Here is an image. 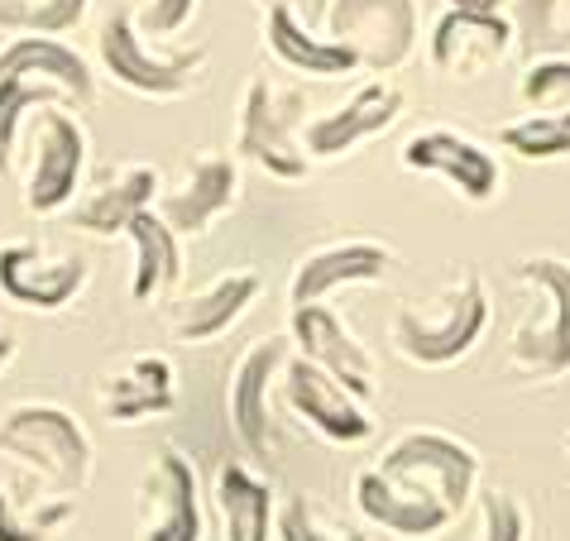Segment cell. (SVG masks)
<instances>
[{"label": "cell", "mask_w": 570, "mask_h": 541, "mask_svg": "<svg viewBox=\"0 0 570 541\" xmlns=\"http://www.w3.org/2000/svg\"><path fill=\"white\" fill-rule=\"evenodd\" d=\"M0 455L39 474V484L72 499L91 484V436L87 426L58 403H20L0 417Z\"/></svg>", "instance_id": "obj_1"}, {"label": "cell", "mask_w": 570, "mask_h": 541, "mask_svg": "<svg viewBox=\"0 0 570 541\" xmlns=\"http://www.w3.org/2000/svg\"><path fill=\"white\" fill-rule=\"evenodd\" d=\"M489 326V293L480 274L455 278L446 297H441V312H417L403 307L393 316V350L407 364H422V370H446V364L465 360L474 345H480Z\"/></svg>", "instance_id": "obj_2"}, {"label": "cell", "mask_w": 570, "mask_h": 541, "mask_svg": "<svg viewBox=\"0 0 570 541\" xmlns=\"http://www.w3.org/2000/svg\"><path fill=\"white\" fill-rule=\"evenodd\" d=\"M518 278L537 293V312L513 336V370L528 378H561L570 374V264L537 254L518 264Z\"/></svg>", "instance_id": "obj_3"}, {"label": "cell", "mask_w": 570, "mask_h": 541, "mask_svg": "<svg viewBox=\"0 0 570 541\" xmlns=\"http://www.w3.org/2000/svg\"><path fill=\"white\" fill-rule=\"evenodd\" d=\"M303 120V91H283L268 77H249L240 97V130H235V154L264 168L268 178L303 183L307 178V149L297 139Z\"/></svg>", "instance_id": "obj_4"}, {"label": "cell", "mask_w": 570, "mask_h": 541, "mask_svg": "<svg viewBox=\"0 0 570 541\" xmlns=\"http://www.w3.org/2000/svg\"><path fill=\"white\" fill-rule=\"evenodd\" d=\"M97 53H101L106 77H116V82L125 91H135V97H154V101L183 97V91H193L202 82V72H207V43L183 49V53L149 49L130 14H110L101 24Z\"/></svg>", "instance_id": "obj_5"}, {"label": "cell", "mask_w": 570, "mask_h": 541, "mask_svg": "<svg viewBox=\"0 0 570 541\" xmlns=\"http://www.w3.org/2000/svg\"><path fill=\"white\" fill-rule=\"evenodd\" d=\"M374 470L389 474V480H399V484L436 493L455 518L465 513V503L474 499V484H480V455H474L465 441L446 436V432H407V436H399Z\"/></svg>", "instance_id": "obj_6"}, {"label": "cell", "mask_w": 570, "mask_h": 541, "mask_svg": "<svg viewBox=\"0 0 570 541\" xmlns=\"http://www.w3.org/2000/svg\"><path fill=\"white\" fill-rule=\"evenodd\" d=\"M87 173V130L68 116V106H43L29 130V178H24V212L53 216L77 197Z\"/></svg>", "instance_id": "obj_7"}, {"label": "cell", "mask_w": 570, "mask_h": 541, "mask_svg": "<svg viewBox=\"0 0 570 541\" xmlns=\"http://www.w3.org/2000/svg\"><path fill=\"white\" fill-rule=\"evenodd\" d=\"M326 35L351 43L360 68L389 77L417 49V0H331Z\"/></svg>", "instance_id": "obj_8"}, {"label": "cell", "mask_w": 570, "mask_h": 541, "mask_svg": "<svg viewBox=\"0 0 570 541\" xmlns=\"http://www.w3.org/2000/svg\"><path fill=\"white\" fill-rule=\"evenodd\" d=\"M139 541H202V489L193 460L158 451L135 493Z\"/></svg>", "instance_id": "obj_9"}, {"label": "cell", "mask_w": 570, "mask_h": 541, "mask_svg": "<svg viewBox=\"0 0 570 541\" xmlns=\"http://www.w3.org/2000/svg\"><path fill=\"white\" fill-rule=\"evenodd\" d=\"M513 43L518 35L503 10H446L432 24L426 53H432V68L441 77L470 82V77H484L489 68H499Z\"/></svg>", "instance_id": "obj_10"}, {"label": "cell", "mask_w": 570, "mask_h": 541, "mask_svg": "<svg viewBox=\"0 0 570 541\" xmlns=\"http://www.w3.org/2000/svg\"><path fill=\"white\" fill-rule=\"evenodd\" d=\"M87 278H91V268L82 254H53V249H39L29 240L0 249V293H6L14 307L62 312L87 288Z\"/></svg>", "instance_id": "obj_11"}, {"label": "cell", "mask_w": 570, "mask_h": 541, "mask_svg": "<svg viewBox=\"0 0 570 541\" xmlns=\"http://www.w3.org/2000/svg\"><path fill=\"white\" fill-rule=\"evenodd\" d=\"M288 336L297 345V355L312 360L322 374L336 378L355 403H370L374 397V364H370L364 345L345 331V322L331 307H322V302H303V307H293Z\"/></svg>", "instance_id": "obj_12"}, {"label": "cell", "mask_w": 570, "mask_h": 541, "mask_svg": "<svg viewBox=\"0 0 570 541\" xmlns=\"http://www.w3.org/2000/svg\"><path fill=\"white\" fill-rule=\"evenodd\" d=\"M283 360H288V341L268 336L249 345L230 374V426L240 436L245 455L255 460H274L278 451V432H274V417H268V384L283 370Z\"/></svg>", "instance_id": "obj_13"}, {"label": "cell", "mask_w": 570, "mask_h": 541, "mask_svg": "<svg viewBox=\"0 0 570 541\" xmlns=\"http://www.w3.org/2000/svg\"><path fill=\"white\" fill-rule=\"evenodd\" d=\"M403 168L446 178L455 193H461L465 201H474V206H484L503 183L499 158L489 154L484 145H474V139L455 135V130H422V135H413L403 145Z\"/></svg>", "instance_id": "obj_14"}, {"label": "cell", "mask_w": 570, "mask_h": 541, "mask_svg": "<svg viewBox=\"0 0 570 541\" xmlns=\"http://www.w3.org/2000/svg\"><path fill=\"white\" fill-rule=\"evenodd\" d=\"M399 116H403V91L393 82H370L345 106L326 110V116H312L303 125V149H307V158H345L351 149H360L364 139L384 135Z\"/></svg>", "instance_id": "obj_15"}, {"label": "cell", "mask_w": 570, "mask_h": 541, "mask_svg": "<svg viewBox=\"0 0 570 541\" xmlns=\"http://www.w3.org/2000/svg\"><path fill=\"white\" fill-rule=\"evenodd\" d=\"M283 393H288V407L297 412V417H303L307 426H316L326 441L360 445V441L374 436V422H370V412H364V403H355L336 378L322 374L303 355H297L288 364V374H283Z\"/></svg>", "instance_id": "obj_16"}, {"label": "cell", "mask_w": 570, "mask_h": 541, "mask_svg": "<svg viewBox=\"0 0 570 541\" xmlns=\"http://www.w3.org/2000/svg\"><path fill=\"white\" fill-rule=\"evenodd\" d=\"M355 503H360V513L370 518L374 528H384V532L403 537V541L441 537L446 528L461 522L446 503L436 499V493L399 484V480H389V474H379V470H364L355 480Z\"/></svg>", "instance_id": "obj_17"}, {"label": "cell", "mask_w": 570, "mask_h": 541, "mask_svg": "<svg viewBox=\"0 0 570 541\" xmlns=\"http://www.w3.org/2000/svg\"><path fill=\"white\" fill-rule=\"evenodd\" d=\"M235 197H240V168H235V158L207 154L183 173V183L173 187V193L154 201V212L178 235H207L235 206Z\"/></svg>", "instance_id": "obj_18"}, {"label": "cell", "mask_w": 570, "mask_h": 541, "mask_svg": "<svg viewBox=\"0 0 570 541\" xmlns=\"http://www.w3.org/2000/svg\"><path fill=\"white\" fill-rule=\"evenodd\" d=\"M393 268V249L379 240H345V245H326L307 254L303 264L293 268L288 283V302L303 307V302H322L336 288H355V283H374Z\"/></svg>", "instance_id": "obj_19"}, {"label": "cell", "mask_w": 570, "mask_h": 541, "mask_svg": "<svg viewBox=\"0 0 570 541\" xmlns=\"http://www.w3.org/2000/svg\"><path fill=\"white\" fill-rule=\"evenodd\" d=\"M264 43H268V53H274L283 68L316 77V82H336V77L360 72V58H355L351 43H341L331 35L326 39L312 35V24L297 20L288 6H268L264 10Z\"/></svg>", "instance_id": "obj_20"}, {"label": "cell", "mask_w": 570, "mask_h": 541, "mask_svg": "<svg viewBox=\"0 0 570 541\" xmlns=\"http://www.w3.org/2000/svg\"><path fill=\"white\" fill-rule=\"evenodd\" d=\"M0 72H35L43 82H53L72 110H87L97 101V77H91L87 58L62 43L58 35H10L0 49Z\"/></svg>", "instance_id": "obj_21"}, {"label": "cell", "mask_w": 570, "mask_h": 541, "mask_svg": "<svg viewBox=\"0 0 570 541\" xmlns=\"http://www.w3.org/2000/svg\"><path fill=\"white\" fill-rule=\"evenodd\" d=\"M158 201V168L149 164H130L120 168L116 178H106L101 187H91V193L72 206V230H87V235H101V240H110V235H125V226L149 212V206Z\"/></svg>", "instance_id": "obj_22"}, {"label": "cell", "mask_w": 570, "mask_h": 541, "mask_svg": "<svg viewBox=\"0 0 570 541\" xmlns=\"http://www.w3.org/2000/svg\"><path fill=\"white\" fill-rule=\"evenodd\" d=\"M173 407H178V388H173V364L164 355H139L101 384V412L120 426L168 417Z\"/></svg>", "instance_id": "obj_23"}, {"label": "cell", "mask_w": 570, "mask_h": 541, "mask_svg": "<svg viewBox=\"0 0 570 541\" xmlns=\"http://www.w3.org/2000/svg\"><path fill=\"white\" fill-rule=\"evenodd\" d=\"M125 235H130V245H135L130 297L139 302V307H149V302L168 297L183 283V235L173 230L154 206L139 212L130 226H125Z\"/></svg>", "instance_id": "obj_24"}, {"label": "cell", "mask_w": 570, "mask_h": 541, "mask_svg": "<svg viewBox=\"0 0 570 541\" xmlns=\"http://www.w3.org/2000/svg\"><path fill=\"white\" fill-rule=\"evenodd\" d=\"M259 288H264L259 274H245V268H240V274L216 278L212 288H202L197 297H187L178 307V316H173V336H178L183 345L220 341L249 307H255Z\"/></svg>", "instance_id": "obj_25"}, {"label": "cell", "mask_w": 570, "mask_h": 541, "mask_svg": "<svg viewBox=\"0 0 570 541\" xmlns=\"http://www.w3.org/2000/svg\"><path fill=\"white\" fill-rule=\"evenodd\" d=\"M216 508L226 541H274V489L240 460H226L216 474Z\"/></svg>", "instance_id": "obj_26"}, {"label": "cell", "mask_w": 570, "mask_h": 541, "mask_svg": "<svg viewBox=\"0 0 570 541\" xmlns=\"http://www.w3.org/2000/svg\"><path fill=\"white\" fill-rule=\"evenodd\" d=\"M35 106H68V97L35 72H0V178L14 168V139Z\"/></svg>", "instance_id": "obj_27"}, {"label": "cell", "mask_w": 570, "mask_h": 541, "mask_svg": "<svg viewBox=\"0 0 570 541\" xmlns=\"http://www.w3.org/2000/svg\"><path fill=\"white\" fill-rule=\"evenodd\" d=\"M499 145L518 158H528V164L566 158L570 154V110H532V116L503 125Z\"/></svg>", "instance_id": "obj_28"}, {"label": "cell", "mask_w": 570, "mask_h": 541, "mask_svg": "<svg viewBox=\"0 0 570 541\" xmlns=\"http://www.w3.org/2000/svg\"><path fill=\"white\" fill-rule=\"evenodd\" d=\"M77 503L72 499H35L20 513V503L0 489V541H58L62 522H72Z\"/></svg>", "instance_id": "obj_29"}, {"label": "cell", "mask_w": 570, "mask_h": 541, "mask_svg": "<svg viewBox=\"0 0 570 541\" xmlns=\"http://www.w3.org/2000/svg\"><path fill=\"white\" fill-rule=\"evenodd\" d=\"M513 35L532 58L566 53L570 49V0H522Z\"/></svg>", "instance_id": "obj_30"}, {"label": "cell", "mask_w": 570, "mask_h": 541, "mask_svg": "<svg viewBox=\"0 0 570 541\" xmlns=\"http://www.w3.org/2000/svg\"><path fill=\"white\" fill-rule=\"evenodd\" d=\"M518 91L532 110H570V58H537Z\"/></svg>", "instance_id": "obj_31"}, {"label": "cell", "mask_w": 570, "mask_h": 541, "mask_svg": "<svg viewBox=\"0 0 570 541\" xmlns=\"http://www.w3.org/2000/svg\"><path fill=\"white\" fill-rule=\"evenodd\" d=\"M274 537L278 541H364L355 528H322V518H316V508L303 499V493L278 508Z\"/></svg>", "instance_id": "obj_32"}, {"label": "cell", "mask_w": 570, "mask_h": 541, "mask_svg": "<svg viewBox=\"0 0 570 541\" xmlns=\"http://www.w3.org/2000/svg\"><path fill=\"white\" fill-rule=\"evenodd\" d=\"M528 537V513L513 493L503 489H484L480 493V532L474 541H522Z\"/></svg>", "instance_id": "obj_33"}, {"label": "cell", "mask_w": 570, "mask_h": 541, "mask_svg": "<svg viewBox=\"0 0 570 541\" xmlns=\"http://www.w3.org/2000/svg\"><path fill=\"white\" fill-rule=\"evenodd\" d=\"M193 14H197V0H145L135 29L145 39H168V35H178V29L193 24Z\"/></svg>", "instance_id": "obj_34"}, {"label": "cell", "mask_w": 570, "mask_h": 541, "mask_svg": "<svg viewBox=\"0 0 570 541\" xmlns=\"http://www.w3.org/2000/svg\"><path fill=\"white\" fill-rule=\"evenodd\" d=\"M91 0H35V14H29V35H68L87 20Z\"/></svg>", "instance_id": "obj_35"}, {"label": "cell", "mask_w": 570, "mask_h": 541, "mask_svg": "<svg viewBox=\"0 0 570 541\" xmlns=\"http://www.w3.org/2000/svg\"><path fill=\"white\" fill-rule=\"evenodd\" d=\"M35 0H0V35H29Z\"/></svg>", "instance_id": "obj_36"}, {"label": "cell", "mask_w": 570, "mask_h": 541, "mask_svg": "<svg viewBox=\"0 0 570 541\" xmlns=\"http://www.w3.org/2000/svg\"><path fill=\"white\" fill-rule=\"evenodd\" d=\"M259 6H264V10H268V6H288V10L297 14V20L322 24V20H326V6H331V0H259Z\"/></svg>", "instance_id": "obj_37"}, {"label": "cell", "mask_w": 570, "mask_h": 541, "mask_svg": "<svg viewBox=\"0 0 570 541\" xmlns=\"http://www.w3.org/2000/svg\"><path fill=\"white\" fill-rule=\"evenodd\" d=\"M451 10H499V0H446Z\"/></svg>", "instance_id": "obj_38"}, {"label": "cell", "mask_w": 570, "mask_h": 541, "mask_svg": "<svg viewBox=\"0 0 570 541\" xmlns=\"http://www.w3.org/2000/svg\"><path fill=\"white\" fill-rule=\"evenodd\" d=\"M10 360H14V341H10V336H0V374L10 370Z\"/></svg>", "instance_id": "obj_39"}, {"label": "cell", "mask_w": 570, "mask_h": 541, "mask_svg": "<svg viewBox=\"0 0 570 541\" xmlns=\"http://www.w3.org/2000/svg\"><path fill=\"white\" fill-rule=\"evenodd\" d=\"M566 451H570V436H566Z\"/></svg>", "instance_id": "obj_40"}]
</instances>
